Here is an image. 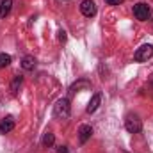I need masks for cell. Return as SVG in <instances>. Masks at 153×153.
<instances>
[{
    "mask_svg": "<svg viewBox=\"0 0 153 153\" xmlns=\"http://www.w3.org/2000/svg\"><path fill=\"white\" fill-rule=\"evenodd\" d=\"M53 143H55L53 134H52V132H46V134L43 135V146H45V148H52V146H53Z\"/></svg>",
    "mask_w": 153,
    "mask_h": 153,
    "instance_id": "cell-12",
    "label": "cell"
},
{
    "mask_svg": "<svg viewBox=\"0 0 153 153\" xmlns=\"http://www.w3.org/2000/svg\"><path fill=\"white\" fill-rule=\"evenodd\" d=\"M80 13L85 16V18H93L96 14V4L93 0H84L80 4Z\"/></svg>",
    "mask_w": 153,
    "mask_h": 153,
    "instance_id": "cell-5",
    "label": "cell"
},
{
    "mask_svg": "<svg viewBox=\"0 0 153 153\" xmlns=\"http://www.w3.org/2000/svg\"><path fill=\"white\" fill-rule=\"evenodd\" d=\"M22 84H23V76H14L13 78V82H11V93L13 94H18V91H20V87H22Z\"/></svg>",
    "mask_w": 153,
    "mask_h": 153,
    "instance_id": "cell-11",
    "label": "cell"
},
{
    "mask_svg": "<svg viewBox=\"0 0 153 153\" xmlns=\"http://www.w3.org/2000/svg\"><path fill=\"white\" fill-rule=\"evenodd\" d=\"M100 102H102V94H100V93L93 94V98L89 100V105H87V109H85V111H87L89 114H93V112L100 107Z\"/></svg>",
    "mask_w": 153,
    "mask_h": 153,
    "instance_id": "cell-8",
    "label": "cell"
},
{
    "mask_svg": "<svg viewBox=\"0 0 153 153\" xmlns=\"http://www.w3.org/2000/svg\"><path fill=\"white\" fill-rule=\"evenodd\" d=\"M153 57V46L152 45H143V46H139L137 50H135V53H134V61L135 62H146L148 59H152Z\"/></svg>",
    "mask_w": 153,
    "mask_h": 153,
    "instance_id": "cell-3",
    "label": "cell"
},
{
    "mask_svg": "<svg viewBox=\"0 0 153 153\" xmlns=\"http://www.w3.org/2000/svg\"><path fill=\"white\" fill-rule=\"evenodd\" d=\"M13 128H14V117H13V116H7L5 119L0 121V134H2V135H4V134H9Z\"/></svg>",
    "mask_w": 153,
    "mask_h": 153,
    "instance_id": "cell-7",
    "label": "cell"
},
{
    "mask_svg": "<svg viewBox=\"0 0 153 153\" xmlns=\"http://www.w3.org/2000/svg\"><path fill=\"white\" fill-rule=\"evenodd\" d=\"M34 66H36V59H34V57L25 55V57L22 59V68H23V70L30 71V70H34Z\"/></svg>",
    "mask_w": 153,
    "mask_h": 153,
    "instance_id": "cell-10",
    "label": "cell"
},
{
    "mask_svg": "<svg viewBox=\"0 0 153 153\" xmlns=\"http://www.w3.org/2000/svg\"><path fill=\"white\" fill-rule=\"evenodd\" d=\"M150 18H153V13H152V14H150ZM150 22H152V23H153V20H150Z\"/></svg>",
    "mask_w": 153,
    "mask_h": 153,
    "instance_id": "cell-19",
    "label": "cell"
},
{
    "mask_svg": "<svg viewBox=\"0 0 153 153\" xmlns=\"http://www.w3.org/2000/svg\"><path fill=\"white\" fill-rule=\"evenodd\" d=\"M59 39H61V41H66V32H64V30L59 32Z\"/></svg>",
    "mask_w": 153,
    "mask_h": 153,
    "instance_id": "cell-17",
    "label": "cell"
},
{
    "mask_svg": "<svg viewBox=\"0 0 153 153\" xmlns=\"http://www.w3.org/2000/svg\"><path fill=\"white\" fill-rule=\"evenodd\" d=\"M125 128L130 132V134H139L143 130V121L139 119L137 114H128L125 119Z\"/></svg>",
    "mask_w": 153,
    "mask_h": 153,
    "instance_id": "cell-2",
    "label": "cell"
},
{
    "mask_svg": "<svg viewBox=\"0 0 153 153\" xmlns=\"http://www.w3.org/2000/svg\"><path fill=\"white\" fill-rule=\"evenodd\" d=\"M57 153H68V148H66V146H61V148L57 150Z\"/></svg>",
    "mask_w": 153,
    "mask_h": 153,
    "instance_id": "cell-18",
    "label": "cell"
},
{
    "mask_svg": "<svg viewBox=\"0 0 153 153\" xmlns=\"http://www.w3.org/2000/svg\"><path fill=\"white\" fill-rule=\"evenodd\" d=\"M148 87H150V93H152V96H153V75L150 76V80H148Z\"/></svg>",
    "mask_w": 153,
    "mask_h": 153,
    "instance_id": "cell-16",
    "label": "cell"
},
{
    "mask_svg": "<svg viewBox=\"0 0 153 153\" xmlns=\"http://www.w3.org/2000/svg\"><path fill=\"white\" fill-rule=\"evenodd\" d=\"M91 135H93V128L89 125H82L78 128V141H80V144H85L91 139Z\"/></svg>",
    "mask_w": 153,
    "mask_h": 153,
    "instance_id": "cell-6",
    "label": "cell"
},
{
    "mask_svg": "<svg viewBox=\"0 0 153 153\" xmlns=\"http://www.w3.org/2000/svg\"><path fill=\"white\" fill-rule=\"evenodd\" d=\"M150 14H152V9L148 4H135L134 5V16L141 22H146L150 20Z\"/></svg>",
    "mask_w": 153,
    "mask_h": 153,
    "instance_id": "cell-4",
    "label": "cell"
},
{
    "mask_svg": "<svg viewBox=\"0 0 153 153\" xmlns=\"http://www.w3.org/2000/svg\"><path fill=\"white\" fill-rule=\"evenodd\" d=\"M109 5H119V4H123V0H105Z\"/></svg>",
    "mask_w": 153,
    "mask_h": 153,
    "instance_id": "cell-15",
    "label": "cell"
},
{
    "mask_svg": "<svg viewBox=\"0 0 153 153\" xmlns=\"http://www.w3.org/2000/svg\"><path fill=\"white\" fill-rule=\"evenodd\" d=\"M13 7V0H0V18H5L11 13Z\"/></svg>",
    "mask_w": 153,
    "mask_h": 153,
    "instance_id": "cell-9",
    "label": "cell"
},
{
    "mask_svg": "<svg viewBox=\"0 0 153 153\" xmlns=\"http://www.w3.org/2000/svg\"><path fill=\"white\" fill-rule=\"evenodd\" d=\"M11 61H13V59H11V55H9V53H0V70H2V68H5V66H9V64H11Z\"/></svg>",
    "mask_w": 153,
    "mask_h": 153,
    "instance_id": "cell-13",
    "label": "cell"
},
{
    "mask_svg": "<svg viewBox=\"0 0 153 153\" xmlns=\"http://www.w3.org/2000/svg\"><path fill=\"white\" fill-rule=\"evenodd\" d=\"M82 87H89V82H85V80H80L78 84H73L71 87H70V93L73 94V93H76L78 89H82Z\"/></svg>",
    "mask_w": 153,
    "mask_h": 153,
    "instance_id": "cell-14",
    "label": "cell"
},
{
    "mask_svg": "<svg viewBox=\"0 0 153 153\" xmlns=\"http://www.w3.org/2000/svg\"><path fill=\"white\" fill-rule=\"evenodd\" d=\"M71 114V105H70V100L68 98H61L57 100V103L53 105V116L59 117V119H66Z\"/></svg>",
    "mask_w": 153,
    "mask_h": 153,
    "instance_id": "cell-1",
    "label": "cell"
}]
</instances>
